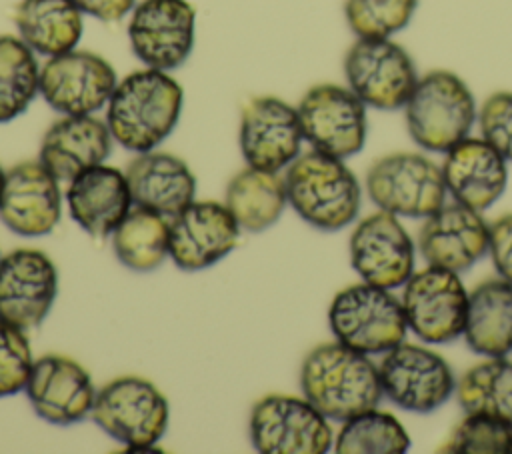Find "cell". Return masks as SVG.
<instances>
[{"label":"cell","instance_id":"cell-34","mask_svg":"<svg viewBox=\"0 0 512 454\" xmlns=\"http://www.w3.org/2000/svg\"><path fill=\"white\" fill-rule=\"evenodd\" d=\"M442 452L512 454V424L486 414H466Z\"/></svg>","mask_w":512,"mask_h":454},{"label":"cell","instance_id":"cell-25","mask_svg":"<svg viewBox=\"0 0 512 454\" xmlns=\"http://www.w3.org/2000/svg\"><path fill=\"white\" fill-rule=\"evenodd\" d=\"M124 174L134 204L168 220L184 210L196 194V178L190 166L170 152H140L128 162Z\"/></svg>","mask_w":512,"mask_h":454},{"label":"cell","instance_id":"cell-9","mask_svg":"<svg viewBox=\"0 0 512 454\" xmlns=\"http://www.w3.org/2000/svg\"><path fill=\"white\" fill-rule=\"evenodd\" d=\"M116 84L114 66L90 50L74 48L40 64V96L60 116L104 110Z\"/></svg>","mask_w":512,"mask_h":454},{"label":"cell","instance_id":"cell-15","mask_svg":"<svg viewBox=\"0 0 512 454\" xmlns=\"http://www.w3.org/2000/svg\"><path fill=\"white\" fill-rule=\"evenodd\" d=\"M302 126L296 106L276 96H252L240 112L238 142L246 166L280 172L300 154Z\"/></svg>","mask_w":512,"mask_h":454},{"label":"cell","instance_id":"cell-37","mask_svg":"<svg viewBox=\"0 0 512 454\" xmlns=\"http://www.w3.org/2000/svg\"><path fill=\"white\" fill-rule=\"evenodd\" d=\"M488 252L500 278L512 284V214L500 216L490 224Z\"/></svg>","mask_w":512,"mask_h":454},{"label":"cell","instance_id":"cell-17","mask_svg":"<svg viewBox=\"0 0 512 454\" xmlns=\"http://www.w3.org/2000/svg\"><path fill=\"white\" fill-rule=\"evenodd\" d=\"M238 238L236 218L216 200H192L168 220V256L184 272L210 268L236 248Z\"/></svg>","mask_w":512,"mask_h":454},{"label":"cell","instance_id":"cell-21","mask_svg":"<svg viewBox=\"0 0 512 454\" xmlns=\"http://www.w3.org/2000/svg\"><path fill=\"white\" fill-rule=\"evenodd\" d=\"M490 242V226L482 214L460 202L442 204L426 216L418 248L430 266L452 272H464L474 266L486 252Z\"/></svg>","mask_w":512,"mask_h":454},{"label":"cell","instance_id":"cell-2","mask_svg":"<svg viewBox=\"0 0 512 454\" xmlns=\"http://www.w3.org/2000/svg\"><path fill=\"white\" fill-rule=\"evenodd\" d=\"M300 388L326 418L340 422L376 408L384 396L378 366L338 340L318 344L304 356Z\"/></svg>","mask_w":512,"mask_h":454},{"label":"cell","instance_id":"cell-4","mask_svg":"<svg viewBox=\"0 0 512 454\" xmlns=\"http://www.w3.org/2000/svg\"><path fill=\"white\" fill-rule=\"evenodd\" d=\"M404 114L412 140L430 152H448L470 134L478 118L474 94L450 70L420 76L404 104Z\"/></svg>","mask_w":512,"mask_h":454},{"label":"cell","instance_id":"cell-11","mask_svg":"<svg viewBox=\"0 0 512 454\" xmlns=\"http://www.w3.org/2000/svg\"><path fill=\"white\" fill-rule=\"evenodd\" d=\"M344 76L348 88L378 110L404 108L418 82L410 54L390 38H358L344 56Z\"/></svg>","mask_w":512,"mask_h":454},{"label":"cell","instance_id":"cell-5","mask_svg":"<svg viewBox=\"0 0 512 454\" xmlns=\"http://www.w3.org/2000/svg\"><path fill=\"white\" fill-rule=\"evenodd\" d=\"M90 418L116 442L132 448H152L168 430L170 404L142 376H118L96 390Z\"/></svg>","mask_w":512,"mask_h":454},{"label":"cell","instance_id":"cell-29","mask_svg":"<svg viewBox=\"0 0 512 454\" xmlns=\"http://www.w3.org/2000/svg\"><path fill=\"white\" fill-rule=\"evenodd\" d=\"M110 236L116 258L128 270L150 272L168 258V218L148 208L134 204Z\"/></svg>","mask_w":512,"mask_h":454},{"label":"cell","instance_id":"cell-19","mask_svg":"<svg viewBox=\"0 0 512 454\" xmlns=\"http://www.w3.org/2000/svg\"><path fill=\"white\" fill-rule=\"evenodd\" d=\"M24 392L36 416L56 426L90 416L96 398L90 372L78 360L54 352L34 360Z\"/></svg>","mask_w":512,"mask_h":454},{"label":"cell","instance_id":"cell-20","mask_svg":"<svg viewBox=\"0 0 512 454\" xmlns=\"http://www.w3.org/2000/svg\"><path fill=\"white\" fill-rule=\"evenodd\" d=\"M350 262L364 282L392 290L412 276L414 244L398 216L380 210L354 228Z\"/></svg>","mask_w":512,"mask_h":454},{"label":"cell","instance_id":"cell-1","mask_svg":"<svg viewBox=\"0 0 512 454\" xmlns=\"http://www.w3.org/2000/svg\"><path fill=\"white\" fill-rule=\"evenodd\" d=\"M182 108L184 90L178 80L144 66L118 80L104 120L114 142L140 154L156 150L174 132Z\"/></svg>","mask_w":512,"mask_h":454},{"label":"cell","instance_id":"cell-30","mask_svg":"<svg viewBox=\"0 0 512 454\" xmlns=\"http://www.w3.org/2000/svg\"><path fill=\"white\" fill-rule=\"evenodd\" d=\"M40 96L36 54L14 34H0V124L22 116Z\"/></svg>","mask_w":512,"mask_h":454},{"label":"cell","instance_id":"cell-22","mask_svg":"<svg viewBox=\"0 0 512 454\" xmlns=\"http://www.w3.org/2000/svg\"><path fill=\"white\" fill-rule=\"evenodd\" d=\"M112 144L106 120L96 114L60 116L44 132L38 160L58 180L70 182L80 172L104 164Z\"/></svg>","mask_w":512,"mask_h":454},{"label":"cell","instance_id":"cell-3","mask_svg":"<svg viewBox=\"0 0 512 454\" xmlns=\"http://www.w3.org/2000/svg\"><path fill=\"white\" fill-rule=\"evenodd\" d=\"M288 204L310 226L336 232L360 210V184L342 158L320 150L300 152L284 172Z\"/></svg>","mask_w":512,"mask_h":454},{"label":"cell","instance_id":"cell-36","mask_svg":"<svg viewBox=\"0 0 512 454\" xmlns=\"http://www.w3.org/2000/svg\"><path fill=\"white\" fill-rule=\"evenodd\" d=\"M482 138L512 160V92L490 94L478 112Z\"/></svg>","mask_w":512,"mask_h":454},{"label":"cell","instance_id":"cell-28","mask_svg":"<svg viewBox=\"0 0 512 454\" xmlns=\"http://www.w3.org/2000/svg\"><path fill=\"white\" fill-rule=\"evenodd\" d=\"M224 204L236 218L240 230L252 234L264 232L280 220L288 204L284 176L246 166L230 178Z\"/></svg>","mask_w":512,"mask_h":454},{"label":"cell","instance_id":"cell-35","mask_svg":"<svg viewBox=\"0 0 512 454\" xmlns=\"http://www.w3.org/2000/svg\"><path fill=\"white\" fill-rule=\"evenodd\" d=\"M32 364L34 356L26 330L0 320V398L26 388Z\"/></svg>","mask_w":512,"mask_h":454},{"label":"cell","instance_id":"cell-26","mask_svg":"<svg viewBox=\"0 0 512 454\" xmlns=\"http://www.w3.org/2000/svg\"><path fill=\"white\" fill-rule=\"evenodd\" d=\"M12 18L16 36L44 58L78 48L84 32V14L72 0H20Z\"/></svg>","mask_w":512,"mask_h":454},{"label":"cell","instance_id":"cell-33","mask_svg":"<svg viewBox=\"0 0 512 454\" xmlns=\"http://www.w3.org/2000/svg\"><path fill=\"white\" fill-rule=\"evenodd\" d=\"M418 0H346L344 16L358 38H390L408 26Z\"/></svg>","mask_w":512,"mask_h":454},{"label":"cell","instance_id":"cell-24","mask_svg":"<svg viewBox=\"0 0 512 454\" xmlns=\"http://www.w3.org/2000/svg\"><path fill=\"white\" fill-rule=\"evenodd\" d=\"M66 204L72 220L84 232L106 238L128 214L134 200L126 174L114 166L98 164L68 182Z\"/></svg>","mask_w":512,"mask_h":454},{"label":"cell","instance_id":"cell-31","mask_svg":"<svg viewBox=\"0 0 512 454\" xmlns=\"http://www.w3.org/2000/svg\"><path fill=\"white\" fill-rule=\"evenodd\" d=\"M456 396L466 414H486L512 424V362L494 356L458 380Z\"/></svg>","mask_w":512,"mask_h":454},{"label":"cell","instance_id":"cell-12","mask_svg":"<svg viewBox=\"0 0 512 454\" xmlns=\"http://www.w3.org/2000/svg\"><path fill=\"white\" fill-rule=\"evenodd\" d=\"M196 10L188 0H138L128 14L132 54L154 70H176L192 54Z\"/></svg>","mask_w":512,"mask_h":454},{"label":"cell","instance_id":"cell-14","mask_svg":"<svg viewBox=\"0 0 512 454\" xmlns=\"http://www.w3.org/2000/svg\"><path fill=\"white\" fill-rule=\"evenodd\" d=\"M382 392L396 406L410 412H432L454 392L448 362L422 346L400 342L386 352L378 366Z\"/></svg>","mask_w":512,"mask_h":454},{"label":"cell","instance_id":"cell-8","mask_svg":"<svg viewBox=\"0 0 512 454\" xmlns=\"http://www.w3.org/2000/svg\"><path fill=\"white\" fill-rule=\"evenodd\" d=\"M372 204L394 216L426 218L446 202L442 168L414 152H394L378 158L366 174Z\"/></svg>","mask_w":512,"mask_h":454},{"label":"cell","instance_id":"cell-16","mask_svg":"<svg viewBox=\"0 0 512 454\" xmlns=\"http://www.w3.org/2000/svg\"><path fill=\"white\" fill-rule=\"evenodd\" d=\"M58 296V270L48 254L16 248L0 258V320L22 330L44 322Z\"/></svg>","mask_w":512,"mask_h":454},{"label":"cell","instance_id":"cell-39","mask_svg":"<svg viewBox=\"0 0 512 454\" xmlns=\"http://www.w3.org/2000/svg\"><path fill=\"white\" fill-rule=\"evenodd\" d=\"M4 174H6V170L0 166V192H2V184H4Z\"/></svg>","mask_w":512,"mask_h":454},{"label":"cell","instance_id":"cell-10","mask_svg":"<svg viewBox=\"0 0 512 454\" xmlns=\"http://www.w3.org/2000/svg\"><path fill=\"white\" fill-rule=\"evenodd\" d=\"M296 110L304 140L314 150L344 160L364 148L366 104L348 86L316 84L304 92Z\"/></svg>","mask_w":512,"mask_h":454},{"label":"cell","instance_id":"cell-40","mask_svg":"<svg viewBox=\"0 0 512 454\" xmlns=\"http://www.w3.org/2000/svg\"><path fill=\"white\" fill-rule=\"evenodd\" d=\"M0 258H2V256H0Z\"/></svg>","mask_w":512,"mask_h":454},{"label":"cell","instance_id":"cell-23","mask_svg":"<svg viewBox=\"0 0 512 454\" xmlns=\"http://www.w3.org/2000/svg\"><path fill=\"white\" fill-rule=\"evenodd\" d=\"M444 154L442 176L456 202L482 212L502 196L506 158L484 138L466 136Z\"/></svg>","mask_w":512,"mask_h":454},{"label":"cell","instance_id":"cell-6","mask_svg":"<svg viewBox=\"0 0 512 454\" xmlns=\"http://www.w3.org/2000/svg\"><path fill=\"white\" fill-rule=\"evenodd\" d=\"M328 324L338 342L364 354H382L404 342L406 316L402 302L374 284H352L340 290L330 308Z\"/></svg>","mask_w":512,"mask_h":454},{"label":"cell","instance_id":"cell-27","mask_svg":"<svg viewBox=\"0 0 512 454\" xmlns=\"http://www.w3.org/2000/svg\"><path fill=\"white\" fill-rule=\"evenodd\" d=\"M464 338L472 352L488 358L512 352V284L504 278L480 282L468 294Z\"/></svg>","mask_w":512,"mask_h":454},{"label":"cell","instance_id":"cell-38","mask_svg":"<svg viewBox=\"0 0 512 454\" xmlns=\"http://www.w3.org/2000/svg\"><path fill=\"white\" fill-rule=\"evenodd\" d=\"M84 16H92L102 22H118L132 12L138 0H72Z\"/></svg>","mask_w":512,"mask_h":454},{"label":"cell","instance_id":"cell-32","mask_svg":"<svg viewBox=\"0 0 512 454\" xmlns=\"http://www.w3.org/2000/svg\"><path fill=\"white\" fill-rule=\"evenodd\" d=\"M408 446L410 436L400 420L376 408L344 420L334 440L340 454H400Z\"/></svg>","mask_w":512,"mask_h":454},{"label":"cell","instance_id":"cell-13","mask_svg":"<svg viewBox=\"0 0 512 454\" xmlns=\"http://www.w3.org/2000/svg\"><path fill=\"white\" fill-rule=\"evenodd\" d=\"M400 302L408 328L428 344H444L464 332L468 292L458 272L428 266L412 274Z\"/></svg>","mask_w":512,"mask_h":454},{"label":"cell","instance_id":"cell-18","mask_svg":"<svg viewBox=\"0 0 512 454\" xmlns=\"http://www.w3.org/2000/svg\"><path fill=\"white\" fill-rule=\"evenodd\" d=\"M60 214V180L40 160H24L6 170L0 220L10 232L24 238L46 236L56 228Z\"/></svg>","mask_w":512,"mask_h":454},{"label":"cell","instance_id":"cell-7","mask_svg":"<svg viewBox=\"0 0 512 454\" xmlns=\"http://www.w3.org/2000/svg\"><path fill=\"white\" fill-rule=\"evenodd\" d=\"M250 440L264 454H324L334 444L328 418L304 396L266 394L250 410Z\"/></svg>","mask_w":512,"mask_h":454}]
</instances>
